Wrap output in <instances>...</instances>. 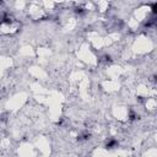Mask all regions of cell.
Masks as SVG:
<instances>
[{"mask_svg": "<svg viewBox=\"0 0 157 157\" xmlns=\"http://www.w3.org/2000/svg\"><path fill=\"white\" fill-rule=\"evenodd\" d=\"M117 145V141L115 140H111L109 142H107V147H109V149H112L113 146H115Z\"/></svg>", "mask_w": 157, "mask_h": 157, "instance_id": "cell-1", "label": "cell"}]
</instances>
